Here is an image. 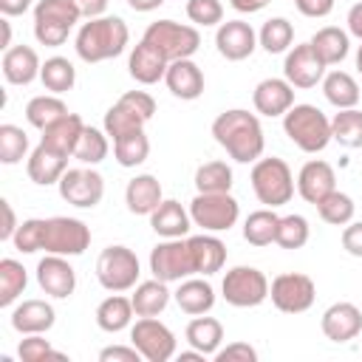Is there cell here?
I'll use <instances>...</instances> for the list:
<instances>
[{
  "instance_id": "6da1fadb",
  "label": "cell",
  "mask_w": 362,
  "mask_h": 362,
  "mask_svg": "<svg viewBox=\"0 0 362 362\" xmlns=\"http://www.w3.org/2000/svg\"><path fill=\"white\" fill-rule=\"evenodd\" d=\"M212 136L229 153V158H235L240 164L257 161L263 156V147H266V136H263L260 119L255 113H249V110H240V107L223 110L212 122Z\"/></svg>"
},
{
  "instance_id": "7a4b0ae2",
  "label": "cell",
  "mask_w": 362,
  "mask_h": 362,
  "mask_svg": "<svg viewBox=\"0 0 362 362\" xmlns=\"http://www.w3.org/2000/svg\"><path fill=\"white\" fill-rule=\"evenodd\" d=\"M127 40H130V31H127V23L122 17H93L88 23L79 25L76 31V54L82 62H105V59H113L119 57L124 48H127Z\"/></svg>"
},
{
  "instance_id": "3957f363",
  "label": "cell",
  "mask_w": 362,
  "mask_h": 362,
  "mask_svg": "<svg viewBox=\"0 0 362 362\" xmlns=\"http://www.w3.org/2000/svg\"><path fill=\"white\" fill-rule=\"evenodd\" d=\"M283 130L303 153H320L331 141V119L314 105H291L283 116Z\"/></svg>"
},
{
  "instance_id": "277c9868",
  "label": "cell",
  "mask_w": 362,
  "mask_h": 362,
  "mask_svg": "<svg viewBox=\"0 0 362 362\" xmlns=\"http://www.w3.org/2000/svg\"><path fill=\"white\" fill-rule=\"evenodd\" d=\"M79 8L74 0H40L34 6V37L40 45L57 48L68 40L71 28L79 23Z\"/></svg>"
},
{
  "instance_id": "5b68a950",
  "label": "cell",
  "mask_w": 362,
  "mask_h": 362,
  "mask_svg": "<svg viewBox=\"0 0 362 362\" xmlns=\"http://www.w3.org/2000/svg\"><path fill=\"white\" fill-rule=\"evenodd\" d=\"M156 113V99L147 90H127L116 99V105L105 113V133L110 139H119L133 130H144V124Z\"/></svg>"
},
{
  "instance_id": "8992f818",
  "label": "cell",
  "mask_w": 362,
  "mask_h": 362,
  "mask_svg": "<svg viewBox=\"0 0 362 362\" xmlns=\"http://www.w3.org/2000/svg\"><path fill=\"white\" fill-rule=\"evenodd\" d=\"M252 189L260 204L266 206H283L294 195V175L291 167L283 158H257L252 167Z\"/></svg>"
},
{
  "instance_id": "52a82bcc",
  "label": "cell",
  "mask_w": 362,
  "mask_h": 362,
  "mask_svg": "<svg viewBox=\"0 0 362 362\" xmlns=\"http://www.w3.org/2000/svg\"><path fill=\"white\" fill-rule=\"evenodd\" d=\"M141 40H147L150 45H156V48L167 57V62L189 59V57L198 51V45H201L198 28L181 25V23H175V20H156V23H150Z\"/></svg>"
},
{
  "instance_id": "ba28073f",
  "label": "cell",
  "mask_w": 362,
  "mask_h": 362,
  "mask_svg": "<svg viewBox=\"0 0 362 362\" xmlns=\"http://www.w3.org/2000/svg\"><path fill=\"white\" fill-rule=\"evenodd\" d=\"M240 206L229 192H198L189 201V218L204 232H226L238 223Z\"/></svg>"
},
{
  "instance_id": "9c48e42d",
  "label": "cell",
  "mask_w": 362,
  "mask_h": 362,
  "mask_svg": "<svg viewBox=\"0 0 362 362\" xmlns=\"http://www.w3.org/2000/svg\"><path fill=\"white\" fill-rule=\"evenodd\" d=\"M90 246V229L79 218H45V232H42V252L45 255H62V257H76Z\"/></svg>"
},
{
  "instance_id": "30bf717a",
  "label": "cell",
  "mask_w": 362,
  "mask_h": 362,
  "mask_svg": "<svg viewBox=\"0 0 362 362\" xmlns=\"http://www.w3.org/2000/svg\"><path fill=\"white\" fill-rule=\"evenodd\" d=\"M139 257L127 246H107L96 260V280L107 291H127L139 283Z\"/></svg>"
},
{
  "instance_id": "8fae6325",
  "label": "cell",
  "mask_w": 362,
  "mask_h": 362,
  "mask_svg": "<svg viewBox=\"0 0 362 362\" xmlns=\"http://www.w3.org/2000/svg\"><path fill=\"white\" fill-rule=\"evenodd\" d=\"M150 272L153 277L164 283H181L189 274H195V260L192 249L184 238H164L153 252H150Z\"/></svg>"
},
{
  "instance_id": "7c38bea8",
  "label": "cell",
  "mask_w": 362,
  "mask_h": 362,
  "mask_svg": "<svg viewBox=\"0 0 362 362\" xmlns=\"http://www.w3.org/2000/svg\"><path fill=\"white\" fill-rule=\"evenodd\" d=\"M223 300L235 308H255L269 297V280L255 266H235L223 274L221 283Z\"/></svg>"
},
{
  "instance_id": "4fadbf2b",
  "label": "cell",
  "mask_w": 362,
  "mask_h": 362,
  "mask_svg": "<svg viewBox=\"0 0 362 362\" xmlns=\"http://www.w3.org/2000/svg\"><path fill=\"white\" fill-rule=\"evenodd\" d=\"M269 297L274 303L277 311H286V314H303L314 305V297H317V286L308 274H300V272H288V274H277L269 286Z\"/></svg>"
},
{
  "instance_id": "5bb4252c",
  "label": "cell",
  "mask_w": 362,
  "mask_h": 362,
  "mask_svg": "<svg viewBox=\"0 0 362 362\" xmlns=\"http://www.w3.org/2000/svg\"><path fill=\"white\" fill-rule=\"evenodd\" d=\"M130 342L147 362H167L175 356V334L156 317H139L130 325Z\"/></svg>"
},
{
  "instance_id": "9a60e30c",
  "label": "cell",
  "mask_w": 362,
  "mask_h": 362,
  "mask_svg": "<svg viewBox=\"0 0 362 362\" xmlns=\"http://www.w3.org/2000/svg\"><path fill=\"white\" fill-rule=\"evenodd\" d=\"M59 195L79 209H90L105 195V178L90 167L65 170V175L59 178Z\"/></svg>"
},
{
  "instance_id": "2e32d148",
  "label": "cell",
  "mask_w": 362,
  "mask_h": 362,
  "mask_svg": "<svg viewBox=\"0 0 362 362\" xmlns=\"http://www.w3.org/2000/svg\"><path fill=\"white\" fill-rule=\"evenodd\" d=\"M325 68H328V65L317 57V51L311 48V42H303V45H294V48L286 54L283 76L288 79V85L305 90V88H314L317 82H322Z\"/></svg>"
},
{
  "instance_id": "e0dca14e",
  "label": "cell",
  "mask_w": 362,
  "mask_h": 362,
  "mask_svg": "<svg viewBox=\"0 0 362 362\" xmlns=\"http://www.w3.org/2000/svg\"><path fill=\"white\" fill-rule=\"evenodd\" d=\"M37 283L45 294H51L57 300H65L76 288V272L62 255H45L37 263Z\"/></svg>"
},
{
  "instance_id": "ac0fdd59",
  "label": "cell",
  "mask_w": 362,
  "mask_h": 362,
  "mask_svg": "<svg viewBox=\"0 0 362 362\" xmlns=\"http://www.w3.org/2000/svg\"><path fill=\"white\" fill-rule=\"evenodd\" d=\"M215 45H218V54L221 57H226L232 62H240V59L252 57V51L257 45V34L243 20H226V23L218 25Z\"/></svg>"
},
{
  "instance_id": "d6986e66",
  "label": "cell",
  "mask_w": 362,
  "mask_h": 362,
  "mask_svg": "<svg viewBox=\"0 0 362 362\" xmlns=\"http://www.w3.org/2000/svg\"><path fill=\"white\" fill-rule=\"evenodd\" d=\"M334 189H337V175H334V167L328 161L311 158V161L303 164V170L297 175V192H300L303 201L317 204Z\"/></svg>"
},
{
  "instance_id": "ffe728a7",
  "label": "cell",
  "mask_w": 362,
  "mask_h": 362,
  "mask_svg": "<svg viewBox=\"0 0 362 362\" xmlns=\"http://www.w3.org/2000/svg\"><path fill=\"white\" fill-rule=\"evenodd\" d=\"M320 325L331 342H348L362 331V311L354 303H334L322 311Z\"/></svg>"
},
{
  "instance_id": "44dd1931",
  "label": "cell",
  "mask_w": 362,
  "mask_h": 362,
  "mask_svg": "<svg viewBox=\"0 0 362 362\" xmlns=\"http://www.w3.org/2000/svg\"><path fill=\"white\" fill-rule=\"evenodd\" d=\"M255 110L263 116H286L288 107L294 105V85H288V79H263L257 82L255 93H252Z\"/></svg>"
},
{
  "instance_id": "7402d4cb",
  "label": "cell",
  "mask_w": 362,
  "mask_h": 362,
  "mask_svg": "<svg viewBox=\"0 0 362 362\" xmlns=\"http://www.w3.org/2000/svg\"><path fill=\"white\" fill-rule=\"evenodd\" d=\"M164 82H167L170 93L178 96V99H184V102H192V99H198L204 93V74L192 62V57L189 59L170 62L167 65V74H164Z\"/></svg>"
},
{
  "instance_id": "603a6c76",
  "label": "cell",
  "mask_w": 362,
  "mask_h": 362,
  "mask_svg": "<svg viewBox=\"0 0 362 362\" xmlns=\"http://www.w3.org/2000/svg\"><path fill=\"white\" fill-rule=\"evenodd\" d=\"M167 65H170L167 57H164L156 45H150L147 40H141V42L130 51V62H127L130 76H133L136 82H141V85H156L158 79H164Z\"/></svg>"
},
{
  "instance_id": "cb8c5ba5",
  "label": "cell",
  "mask_w": 362,
  "mask_h": 362,
  "mask_svg": "<svg viewBox=\"0 0 362 362\" xmlns=\"http://www.w3.org/2000/svg\"><path fill=\"white\" fill-rule=\"evenodd\" d=\"M40 57L31 45H11L3 54V76L11 85H28L40 76Z\"/></svg>"
},
{
  "instance_id": "d4e9b609",
  "label": "cell",
  "mask_w": 362,
  "mask_h": 362,
  "mask_svg": "<svg viewBox=\"0 0 362 362\" xmlns=\"http://www.w3.org/2000/svg\"><path fill=\"white\" fill-rule=\"evenodd\" d=\"M25 170H28V178L34 184H40V187L59 184V178L68 170V156H62V153H57V150H51L45 144H37L34 153L28 156Z\"/></svg>"
},
{
  "instance_id": "484cf974",
  "label": "cell",
  "mask_w": 362,
  "mask_h": 362,
  "mask_svg": "<svg viewBox=\"0 0 362 362\" xmlns=\"http://www.w3.org/2000/svg\"><path fill=\"white\" fill-rule=\"evenodd\" d=\"M54 308L45 300H23L11 311V328L17 334H45L54 328Z\"/></svg>"
},
{
  "instance_id": "4316f807",
  "label": "cell",
  "mask_w": 362,
  "mask_h": 362,
  "mask_svg": "<svg viewBox=\"0 0 362 362\" xmlns=\"http://www.w3.org/2000/svg\"><path fill=\"white\" fill-rule=\"evenodd\" d=\"M164 201L161 195V184L156 175L144 173V175H136L133 181H127L124 187V204L133 215H153L156 206Z\"/></svg>"
},
{
  "instance_id": "83f0119b",
  "label": "cell",
  "mask_w": 362,
  "mask_h": 362,
  "mask_svg": "<svg viewBox=\"0 0 362 362\" xmlns=\"http://www.w3.org/2000/svg\"><path fill=\"white\" fill-rule=\"evenodd\" d=\"M82 130H85V122H82L76 113L68 110L62 119H57L54 124H48V127L42 130L40 144H45V147H51V150H57V153H62V156H74Z\"/></svg>"
},
{
  "instance_id": "f1b7e54d",
  "label": "cell",
  "mask_w": 362,
  "mask_h": 362,
  "mask_svg": "<svg viewBox=\"0 0 362 362\" xmlns=\"http://www.w3.org/2000/svg\"><path fill=\"white\" fill-rule=\"evenodd\" d=\"M150 226L161 238H184L192 226V218L178 201H161L150 215Z\"/></svg>"
},
{
  "instance_id": "f546056e",
  "label": "cell",
  "mask_w": 362,
  "mask_h": 362,
  "mask_svg": "<svg viewBox=\"0 0 362 362\" xmlns=\"http://www.w3.org/2000/svg\"><path fill=\"white\" fill-rule=\"evenodd\" d=\"M195 260V274H215L226 263V246L215 235H192L187 238Z\"/></svg>"
},
{
  "instance_id": "4dcf8cb0",
  "label": "cell",
  "mask_w": 362,
  "mask_h": 362,
  "mask_svg": "<svg viewBox=\"0 0 362 362\" xmlns=\"http://www.w3.org/2000/svg\"><path fill=\"white\" fill-rule=\"evenodd\" d=\"M173 297H175L178 308H181L184 314H192V317L206 314V311L215 305V288H212L206 280H201V277H187V280H181V286L175 288Z\"/></svg>"
},
{
  "instance_id": "1f68e13d",
  "label": "cell",
  "mask_w": 362,
  "mask_h": 362,
  "mask_svg": "<svg viewBox=\"0 0 362 362\" xmlns=\"http://www.w3.org/2000/svg\"><path fill=\"white\" fill-rule=\"evenodd\" d=\"M133 300L122 297L119 291H113L110 297H105L99 305H96V325L107 334H119L124 331L130 322H133Z\"/></svg>"
},
{
  "instance_id": "d6a6232c",
  "label": "cell",
  "mask_w": 362,
  "mask_h": 362,
  "mask_svg": "<svg viewBox=\"0 0 362 362\" xmlns=\"http://www.w3.org/2000/svg\"><path fill=\"white\" fill-rule=\"evenodd\" d=\"M130 300H133L136 317H158L170 303V288H167L164 280L153 277V280L136 283V291H133Z\"/></svg>"
},
{
  "instance_id": "836d02e7",
  "label": "cell",
  "mask_w": 362,
  "mask_h": 362,
  "mask_svg": "<svg viewBox=\"0 0 362 362\" xmlns=\"http://www.w3.org/2000/svg\"><path fill=\"white\" fill-rule=\"evenodd\" d=\"M308 42H311V48L317 51V57H320L325 65H337V62H342V59L348 57V51H351L348 31H342V28H337V25H325V28H320Z\"/></svg>"
},
{
  "instance_id": "e575fe53",
  "label": "cell",
  "mask_w": 362,
  "mask_h": 362,
  "mask_svg": "<svg viewBox=\"0 0 362 362\" xmlns=\"http://www.w3.org/2000/svg\"><path fill=\"white\" fill-rule=\"evenodd\" d=\"M187 342L201 351L204 356H215V351L221 348L223 342V325L215 320V317H204L198 314L195 320H189L187 325Z\"/></svg>"
},
{
  "instance_id": "d590c367",
  "label": "cell",
  "mask_w": 362,
  "mask_h": 362,
  "mask_svg": "<svg viewBox=\"0 0 362 362\" xmlns=\"http://www.w3.org/2000/svg\"><path fill=\"white\" fill-rule=\"evenodd\" d=\"M322 93L325 99L337 107V110H345V107H356L359 102V85L351 74L345 71H331L322 76Z\"/></svg>"
},
{
  "instance_id": "8d00e7d4",
  "label": "cell",
  "mask_w": 362,
  "mask_h": 362,
  "mask_svg": "<svg viewBox=\"0 0 362 362\" xmlns=\"http://www.w3.org/2000/svg\"><path fill=\"white\" fill-rule=\"evenodd\" d=\"M113 156L122 167H139L150 156V139L144 136V130L124 133V136L113 139Z\"/></svg>"
},
{
  "instance_id": "74e56055",
  "label": "cell",
  "mask_w": 362,
  "mask_h": 362,
  "mask_svg": "<svg viewBox=\"0 0 362 362\" xmlns=\"http://www.w3.org/2000/svg\"><path fill=\"white\" fill-rule=\"evenodd\" d=\"M277 223H280V215H274L272 206L252 212V215L246 218V223H243V238H246V243H252V246H269V243H274Z\"/></svg>"
},
{
  "instance_id": "f35d334b",
  "label": "cell",
  "mask_w": 362,
  "mask_h": 362,
  "mask_svg": "<svg viewBox=\"0 0 362 362\" xmlns=\"http://www.w3.org/2000/svg\"><path fill=\"white\" fill-rule=\"evenodd\" d=\"M331 139L339 141L342 147H362V110L345 107L331 119Z\"/></svg>"
},
{
  "instance_id": "ab89813d",
  "label": "cell",
  "mask_w": 362,
  "mask_h": 362,
  "mask_svg": "<svg viewBox=\"0 0 362 362\" xmlns=\"http://www.w3.org/2000/svg\"><path fill=\"white\" fill-rule=\"evenodd\" d=\"M40 79H42L45 90H51V93H65V90H71L74 82H76V68H74L71 59H65V57H51V59L42 62Z\"/></svg>"
},
{
  "instance_id": "60d3db41",
  "label": "cell",
  "mask_w": 362,
  "mask_h": 362,
  "mask_svg": "<svg viewBox=\"0 0 362 362\" xmlns=\"http://www.w3.org/2000/svg\"><path fill=\"white\" fill-rule=\"evenodd\" d=\"M68 113V107H65V102L59 99V96H34L28 105H25V119H28V124L31 127H37V130H45L48 124H54L57 119H62Z\"/></svg>"
},
{
  "instance_id": "b9f144b4",
  "label": "cell",
  "mask_w": 362,
  "mask_h": 362,
  "mask_svg": "<svg viewBox=\"0 0 362 362\" xmlns=\"http://www.w3.org/2000/svg\"><path fill=\"white\" fill-rule=\"evenodd\" d=\"M314 206H317L320 218H322L325 223H331V226H345V223H351V221H354V212H356L354 198L345 195V192H339V189L328 192V195H325L322 201H317Z\"/></svg>"
},
{
  "instance_id": "7bdbcfd3",
  "label": "cell",
  "mask_w": 362,
  "mask_h": 362,
  "mask_svg": "<svg viewBox=\"0 0 362 362\" xmlns=\"http://www.w3.org/2000/svg\"><path fill=\"white\" fill-rule=\"evenodd\" d=\"M28 274L23 269V263H17L14 257H3L0 260V305H11L23 291H25Z\"/></svg>"
},
{
  "instance_id": "ee69618b",
  "label": "cell",
  "mask_w": 362,
  "mask_h": 362,
  "mask_svg": "<svg viewBox=\"0 0 362 362\" xmlns=\"http://www.w3.org/2000/svg\"><path fill=\"white\" fill-rule=\"evenodd\" d=\"M198 192H229L232 189V167L226 161H206L195 170Z\"/></svg>"
},
{
  "instance_id": "f6af8a7d",
  "label": "cell",
  "mask_w": 362,
  "mask_h": 362,
  "mask_svg": "<svg viewBox=\"0 0 362 362\" xmlns=\"http://www.w3.org/2000/svg\"><path fill=\"white\" fill-rule=\"evenodd\" d=\"M107 150H110L107 133L99 130V127H88V124H85V130H82V136H79V141H76L74 158L82 161V164H99V161L107 158Z\"/></svg>"
},
{
  "instance_id": "bcb514c9",
  "label": "cell",
  "mask_w": 362,
  "mask_h": 362,
  "mask_svg": "<svg viewBox=\"0 0 362 362\" xmlns=\"http://www.w3.org/2000/svg\"><path fill=\"white\" fill-rule=\"evenodd\" d=\"M257 40H260V45H263L269 54H283V51H288V45L294 42V28H291V23H288L286 17H272V20L263 23Z\"/></svg>"
},
{
  "instance_id": "7dc6e473",
  "label": "cell",
  "mask_w": 362,
  "mask_h": 362,
  "mask_svg": "<svg viewBox=\"0 0 362 362\" xmlns=\"http://www.w3.org/2000/svg\"><path fill=\"white\" fill-rule=\"evenodd\" d=\"M308 235H311V229L303 215H283L277 223L274 243L283 249H303L308 243Z\"/></svg>"
},
{
  "instance_id": "c3c4849f",
  "label": "cell",
  "mask_w": 362,
  "mask_h": 362,
  "mask_svg": "<svg viewBox=\"0 0 362 362\" xmlns=\"http://www.w3.org/2000/svg\"><path fill=\"white\" fill-rule=\"evenodd\" d=\"M28 153V136L17 124H0V161L17 164Z\"/></svg>"
},
{
  "instance_id": "681fc988",
  "label": "cell",
  "mask_w": 362,
  "mask_h": 362,
  "mask_svg": "<svg viewBox=\"0 0 362 362\" xmlns=\"http://www.w3.org/2000/svg\"><path fill=\"white\" fill-rule=\"evenodd\" d=\"M42 232H45V218H28L17 226L11 243L23 255H34V252L42 249Z\"/></svg>"
},
{
  "instance_id": "f907efd6",
  "label": "cell",
  "mask_w": 362,
  "mask_h": 362,
  "mask_svg": "<svg viewBox=\"0 0 362 362\" xmlns=\"http://www.w3.org/2000/svg\"><path fill=\"white\" fill-rule=\"evenodd\" d=\"M187 17L195 25H218L223 20V6L221 0H187Z\"/></svg>"
},
{
  "instance_id": "816d5d0a",
  "label": "cell",
  "mask_w": 362,
  "mask_h": 362,
  "mask_svg": "<svg viewBox=\"0 0 362 362\" xmlns=\"http://www.w3.org/2000/svg\"><path fill=\"white\" fill-rule=\"evenodd\" d=\"M20 359L23 362H40L45 356H57V359H65L62 354H57L51 348L48 339H42V334H25V339H20V348H17Z\"/></svg>"
},
{
  "instance_id": "f5cc1de1",
  "label": "cell",
  "mask_w": 362,
  "mask_h": 362,
  "mask_svg": "<svg viewBox=\"0 0 362 362\" xmlns=\"http://www.w3.org/2000/svg\"><path fill=\"white\" fill-rule=\"evenodd\" d=\"M215 362H257V351L249 342H229L215 351Z\"/></svg>"
},
{
  "instance_id": "db71d44e",
  "label": "cell",
  "mask_w": 362,
  "mask_h": 362,
  "mask_svg": "<svg viewBox=\"0 0 362 362\" xmlns=\"http://www.w3.org/2000/svg\"><path fill=\"white\" fill-rule=\"evenodd\" d=\"M99 359L102 362H139V359H144L141 356V351L136 348V345H110V348H102L99 351Z\"/></svg>"
},
{
  "instance_id": "11a10c76",
  "label": "cell",
  "mask_w": 362,
  "mask_h": 362,
  "mask_svg": "<svg viewBox=\"0 0 362 362\" xmlns=\"http://www.w3.org/2000/svg\"><path fill=\"white\" fill-rule=\"evenodd\" d=\"M342 249L354 257H362V221L356 223H345L342 229Z\"/></svg>"
},
{
  "instance_id": "9f6ffc18",
  "label": "cell",
  "mask_w": 362,
  "mask_h": 362,
  "mask_svg": "<svg viewBox=\"0 0 362 362\" xmlns=\"http://www.w3.org/2000/svg\"><path fill=\"white\" fill-rule=\"evenodd\" d=\"M297 3V11L303 17H328L334 11V0H294Z\"/></svg>"
},
{
  "instance_id": "6f0895ef",
  "label": "cell",
  "mask_w": 362,
  "mask_h": 362,
  "mask_svg": "<svg viewBox=\"0 0 362 362\" xmlns=\"http://www.w3.org/2000/svg\"><path fill=\"white\" fill-rule=\"evenodd\" d=\"M0 209H3V226H0V240H11L14 232H17V218H14V209L8 201H0Z\"/></svg>"
},
{
  "instance_id": "680465c9",
  "label": "cell",
  "mask_w": 362,
  "mask_h": 362,
  "mask_svg": "<svg viewBox=\"0 0 362 362\" xmlns=\"http://www.w3.org/2000/svg\"><path fill=\"white\" fill-rule=\"evenodd\" d=\"M74 3H76L79 14H82V17H88V20L102 17V14H105V8H107V0H74Z\"/></svg>"
},
{
  "instance_id": "91938a15",
  "label": "cell",
  "mask_w": 362,
  "mask_h": 362,
  "mask_svg": "<svg viewBox=\"0 0 362 362\" xmlns=\"http://www.w3.org/2000/svg\"><path fill=\"white\" fill-rule=\"evenodd\" d=\"M348 34H354L362 42V3H354L348 11Z\"/></svg>"
},
{
  "instance_id": "94428289",
  "label": "cell",
  "mask_w": 362,
  "mask_h": 362,
  "mask_svg": "<svg viewBox=\"0 0 362 362\" xmlns=\"http://www.w3.org/2000/svg\"><path fill=\"white\" fill-rule=\"evenodd\" d=\"M31 8V0H0V11L6 17H17V14H25Z\"/></svg>"
},
{
  "instance_id": "6125c7cd",
  "label": "cell",
  "mask_w": 362,
  "mask_h": 362,
  "mask_svg": "<svg viewBox=\"0 0 362 362\" xmlns=\"http://www.w3.org/2000/svg\"><path fill=\"white\" fill-rule=\"evenodd\" d=\"M229 3L235 11H243V14H255V11L269 6V0H229Z\"/></svg>"
},
{
  "instance_id": "be15d7a7",
  "label": "cell",
  "mask_w": 362,
  "mask_h": 362,
  "mask_svg": "<svg viewBox=\"0 0 362 362\" xmlns=\"http://www.w3.org/2000/svg\"><path fill=\"white\" fill-rule=\"evenodd\" d=\"M164 0H127V6L133 8V11H153V8H158Z\"/></svg>"
},
{
  "instance_id": "e7e4bbea",
  "label": "cell",
  "mask_w": 362,
  "mask_h": 362,
  "mask_svg": "<svg viewBox=\"0 0 362 362\" xmlns=\"http://www.w3.org/2000/svg\"><path fill=\"white\" fill-rule=\"evenodd\" d=\"M178 359H181V362H204V354L192 348V351H181V354H178Z\"/></svg>"
},
{
  "instance_id": "03108f58",
  "label": "cell",
  "mask_w": 362,
  "mask_h": 362,
  "mask_svg": "<svg viewBox=\"0 0 362 362\" xmlns=\"http://www.w3.org/2000/svg\"><path fill=\"white\" fill-rule=\"evenodd\" d=\"M0 28H3V48H11V25H8V20H0Z\"/></svg>"
},
{
  "instance_id": "003e7915",
  "label": "cell",
  "mask_w": 362,
  "mask_h": 362,
  "mask_svg": "<svg viewBox=\"0 0 362 362\" xmlns=\"http://www.w3.org/2000/svg\"><path fill=\"white\" fill-rule=\"evenodd\" d=\"M356 71H359V76H362V45H359V51H356Z\"/></svg>"
}]
</instances>
